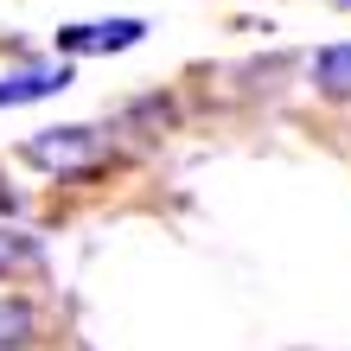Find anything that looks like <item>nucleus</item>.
Returning a JSON list of instances; mask_svg holds the SVG:
<instances>
[{"mask_svg": "<svg viewBox=\"0 0 351 351\" xmlns=\"http://www.w3.org/2000/svg\"><path fill=\"white\" fill-rule=\"evenodd\" d=\"M102 147H109V141H102V128H90V121H64V128H38L19 154H26L38 173L71 179V173H90L96 160H102Z\"/></svg>", "mask_w": 351, "mask_h": 351, "instance_id": "1", "label": "nucleus"}, {"mask_svg": "<svg viewBox=\"0 0 351 351\" xmlns=\"http://www.w3.org/2000/svg\"><path fill=\"white\" fill-rule=\"evenodd\" d=\"M147 38V19H84V26H58V51H64V64L71 58H96V51H128Z\"/></svg>", "mask_w": 351, "mask_h": 351, "instance_id": "2", "label": "nucleus"}, {"mask_svg": "<svg viewBox=\"0 0 351 351\" xmlns=\"http://www.w3.org/2000/svg\"><path fill=\"white\" fill-rule=\"evenodd\" d=\"M71 90V64L64 58H32V64L0 71V109H19V102H51Z\"/></svg>", "mask_w": 351, "mask_h": 351, "instance_id": "3", "label": "nucleus"}, {"mask_svg": "<svg viewBox=\"0 0 351 351\" xmlns=\"http://www.w3.org/2000/svg\"><path fill=\"white\" fill-rule=\"evenodd\" d=\"M38 332V313L26 300H13V294H0V351H19V345H32Z\"/></svg>", "mask_w": 351, "mask_h": 351, "instance_id": "4", "label": "nucleus"}, {"mask_svg": "<svg viewBox=\"0 0 351 351\" xmlns=\"http://www.w3.org/2000/svg\"><path fill=\"white\" fill-rule=\"evenodd\" d=\"M313 84L326 96H351V45H326L313 58Z\"/></svg>", "mask_w": 351, "mask_h": 351, "instance_id": "5", "label": "nucleus"}, {"mask_svg": "<svg viewBox=\"0 0 351 351\" xmlns=\"http://www.w3.org/2000/svg\"><path fill=\"white\" fill-rule=\"evenodd\" d=\"M13 262H38V243H26V237H13V243H7V237H0V275H7Z\"/></svg>", "mask_w": 351, "mask_h": 351, "instance_id": "6", "label": "nucleus"}, {"mask_svg": "<svg viewBox=\"0 0 351 351\" xmlns=\"http://www.w3.org/2000/svg\"><path fill=\"white\" fill-rule=\"evenodd\" d=\"M345 7H351V0H345Z\"/></svg>", "mask_w": 351, "mask_h": 351, "instance_id": "7", "label": "nucleus"}]
</instances>
